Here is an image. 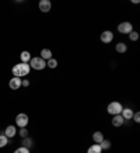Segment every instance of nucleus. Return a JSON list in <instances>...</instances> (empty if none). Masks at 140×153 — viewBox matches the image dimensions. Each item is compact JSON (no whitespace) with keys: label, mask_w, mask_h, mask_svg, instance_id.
<instances>
[{"label":"nucleus","mask_w":140,"mask_h":153,"mask_svg":"<svg viewBox=\"0 0 140 153\" xmlns=\"http://www.w3.org/2000/svg\"><path fill=\"white\" fill-rule=\"evenodd\" d=\"M29 70H31V68H29L28 63H17V65L13 66L11 72H13L14 77H20V79H21L24 76L29 74Z\"/></svg>","instance_id":"obj_1"},{"label":"nucleus","mask_w":140,"mask_h":153,"mask_svg":"<svg viewBox=\"0 0 140 153\" xmlns=\"http://www.w3.org/2000/svg\"><path fill=\"white\" fill-rule=\"evenodd\" d=\"M129 38H130V41H137L139 39V33H136V31H132L130 34H129Z\"/></svg>","instance_id":"obj_21"},{"label":"nucleus","mask_w":140,"mask_h":153,"mask_svg":"<svg viewBox=\"0 0 140 153\" xmlns=\"http://www.w3.org/2000/svg\"><path fill=\"white\" fill-rule=\"evenodd\" d=\"M133 114H135V112H133L132 108H123L121 112V115L123 120H132V118H133Z\"/></svg>","instance_id":"obj_10"},{"label":"nucleus","mask_w":140,"mask_h":153,"mask_svg":"<svg viewBox=\"0 0 140 153\" xmlns=\"http://www.w3.org/2000/svg\"><path fill=\"white\" fill-rule=\"evenodd\" d=\"M28 65H29V68H32L35 70H43L46 68V60H43L41 56H37V58H31Z\"/></svg>","instance_id":"obj_2"},{"label":"nucleus","mask_w":140,"mask_h":153,"mask_svg":"<svg viewBox=\"0 0 140 153\" xmlns=\"http://www.w3.org/2000/svg\"><path fill=\"white\" fill-rule=\"evenodd\" d=\"M14 153H29V149H27V148H24V146H21V148H18Z\"/></svg>","instance_id":"obj_23"},{"label":"nucleus","mask_w":140,"mask_h":153,"mask_svg":"<svg viewBox=\"0 0 140 153\" xmlns=\"http://www.w3.org/2000/svg\"><path fill=\"white\" fill-rule=\"evenodd\" d=\"M20 136L21 138H28V129L27 128H20Z\"/></svg>","instance_id":"obj_22"},{"label":"nucleus","mask_w":140,"mask_h":153,"mask_svg":"<svg viewBox=\"0 0 140 153\" xmlns=\"http://www.w3.org/2000/svg\"><path fill=\"white\" fill-rule=\"evenodd\" d=\"M23 146L24 148H27V149H29L31 146H32V140L29 139V138H24L23 139Z\"/></svg>","instance_id":"obj_20"},{"label":"nucleus","mask_w":140,"mask_h":153,"mask_svg":"<svg viewBox=\"0 0 140 153\" xmlns=\"http://www.w3.org/2000/svg\"><path fill=\"white\" fill-rule=\"evenodd\" d=\"M52 7V3L51 0H41L39 1V10H41L42 13H48Z\"/></svg>","instance_id":"obj_9"},{"label":"nucleus","mask_w":140,"mask_h":153,"mask_svg":"<svg viewBox=\"0 0 140 153\" xmlns=\"http://www.w3.org/2000/svg\"><path fill=\"white\" fill-rule=\"evenodd\" d=\"M46 66L51 68V69H55V68H57V60L55 58H51L49 60H46Z\"/></svg>","instance_id":"obj_17"},{"label":"nucleus","mask_w":140,"mask_h":153,"mask_svg":"<svg viewBox=\"0 0 140 153\" xmlns=\"http://www.w3.org/2000/svg\"><path fill=\"white\" fill-rule=\"evenodd\" d=\"M123 122H125V120L122 118L121 114L113 115V118H112V125H113V126H122V125H123Z\"/></svg>","instance_id":"obj_11"},{"label":"nucleus","mask_w":140,"mask_h":153,"mask_svg":"<svg viewBox=\"0 0 140 153\" xmlns=\"http://www.w3.org/2000/svg\"><path fill=\"white\" fill-rule=\"evenodd\" d=\"M118 31L121 34H129L133 31V25H132L129 21H123V23H121L119 25H118Z\"/></svg>","instance_id":"obj_4"},{"label":"nucleus","mask_w":140,"mask_h":153,"mask_svg":"<svg viewBox=\"0 0 140 153\" xmlns=\"http://www.w3.org/2000/svg\"><path fill=\"white\" fill-rule=\"evenodd\" d=\"M21 82L23 80L20 79V77H11L9 82V86L11 90H18L20 87H21Z\"/></svg>","instance_id":"obj_7"},{"label":"nucleus","mask_w":140,"mask_h":153,"mask_svg":"<svg viewBox=\"0 0 140 153\" xmlns=\"http://www.w3.org/2000/svg\"><path fill=\"white\" fill-rule=\"evenodd\" d=\"M3 135H4V136H7L9 139H11V138H14V136L17 135V128H15L14 125H9L4 129V134H3Z\"/></svg>","instance_id":"obj_8"},{"label":"nucleus","mask_w":140,"mask_h":153,"mask_svg":"<svg viewBox=\"0 0 140 153\" xmlns=\"http://www.w3.org/2000/svg\"><path fill=\"white\" fill-rule=\"evenodd\" d=\"M133 121L139 124L140 122V112H135V114H133Z\"/></svg>","instance_id":"obj_24"},{"label":"nucleus","mask_w":140,"mask_h":153,"mask_svg":"<svg viewBox=\"0 0 140 153\" xmlns=\"http://www.w3.org/2000/svg\"><path fill=\"white\" fill-rule=\"evenodd\" d=\"M41 58L43 60H49L52 58V51L51 49H48V48H43L41 51Z\"/></svg>","instance_id":"obj_14"},{"label":"nucleus","mask_w":140,"mask_h":153,"mask_svg":"<svg viewBox=\"0 0 140 153\" xmlns=\"http://www.w3.org/2000/svg\"><path fill=\"white\" fill-rule=\"evenodd\" d=\"M93 140L95 142V143L99 145L104 140V134H102V132H99V131L94 132V134H93Z\"/></svg>","instance_id":"obj_13"},{"label":"nucleus","mask_w":140,"mask_h":153,"mask_svg":"<svg viewBox=\"0 0 140 153\" xmlns=\"http://www.w3.org/2000/svg\"><path fill=\"white\" fill-rule=\"evenodd\" d=\"M15 125L20 126V128H25V126L28 125V115L27 114L21 112V114H18V115L15 117Z\"/></svg>","instance_id":"obj_5"},{"label":"nucleus","mask_w":140,"mask_h":153,"mask_svg":"<svg viewBox=\"0 0 140 153\" xmlns=\"http://www.w3.org/2000/svg\"><path fill=\"white\" fill-rule=\"evenodd\" d=\"M20 59H21V63H29V60H31V53L28 51H23L21 55H20Z\"/></svg>","instance_id":"obj_12"},{"label":"nucleus","mask_w":140,"mask_h":153,"mask_svg":"<svg viewBox=\"0 0 140 153\" xmlns=\"http://www.w3.org/2000/svg\"><path fill=\"white\" fill-rule=\"evenodd\" d=\"M115 49H116L118 53H125L127 51V47H126V44H123V42H119V44H116Z\"/></svg>","instance_id":"obj_16"},{"label":"nucleus","mask_w":140,"mask_h":153,"mask_svg":"<svg viewBox=\"0 0 140 153\" xmlns=\"http://www.w3.org/2000/svg\"><path fill=\"white\" fill-rule=\"evenodd\" d=\"M87 153H102V149L98 143H94L87 149Z\"/></svg>","instance_id":"obj_15"},{"label":"nucleus","mask_w":140,"mask_h":153,"mask_svg":"<svg viewBox=\"0 0 140 153\" xmlns=\"http://www.w3.org/2000/svg\"><path fill=\"white\" fill-rule=\"evenodd\" d=\"M28 86H29V80L24 79L23 82H21V87H28Z\"/></svg>","instance_id":"obj_25"},{"label":"nucleus","mask_w":140,"mask_h":153,"mask_svg":"<svg viewBox=\"0 0 140 153\" xmlns=\"http://www.w3.org/2000/svg\"><path fill=\"white\" fill-rule=\"evenodd\" d=\"M122 110H123V107H122V104L119 101L109 102V104H108V108H107L108 114H111V115H118V114H121Z\"/></svg>","instance_id":"obj_3"},{"label":"nucleus","mask_w":140,"mask_h":153,"mask_svg":"<svg viewBox=\"0 0 140 153\" xmlns=\"http://www.w3.org/2000/svg\"><path fill=\"white\" fill-rule=\"evenodd\" d=\"M99 146H101V149H102V150H108V149L111 148V142H109V140H105V139H104L102 142L99 143Z\"/></svg>","instance_id":"obj_19"},{"label":"nucleus","mask_w":140,"mask_h":153,"mask_svg":"<svg viewBox=\"0 0 140 153\" xmlns=\"http://www.w3.org/2000/svg\"><path fill=\"white\" fill-rule=\"evenodd\" d=\"M9 145V138L4 135H0V148H4Z\"/></svg>","instance_id":"obj_18"},{"label":"nucleus","mask_w":140,"mask_h":153,"mask_svg":"<svg viewBox=\"0 0 140 153\" xmlns=\"http://www.w3.org/2000/svg\"><path fill=\"white\" fill-rule=\"evenodd\" d=\"M112 39H113V33L112 31H104V33H101V41L104 44H111Z\"/></svg>","instance_id":"obj_6"}]
</instances>
